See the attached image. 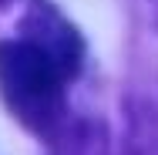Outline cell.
Returning a JSON list of instances; mask_svg holds the SVG:
<instances>
[{"instance_id":"cell-1","label":"cell","mask_w":158,"mask_h":155,"mask_svg":"<svg viewBox=\"0 0 158 155\" xmlns=\"http://www.w3.org/2000/svg\"><path fill=\"white\" fill-rule=\"evenodd\" d=\"M67 81L71 78L31 41H0V98L31 135L57 138Z\"/></svg>"},{"instance_id":"cell-2","label":"cell","mask_w":158,"mask_h":155,"mask_svg":"<svg viewBox=\"0 0 158 155\" xmlns=\"http://www.w3.org/2000/svg\"><path fill=\"white\" fill-rule=\"evenodd\" d=\"M20 37L40 47L51 61L61 67L67 78H74L84 61V41L77 27L64 17L57 7L51 3H34L31 10L20 17Z\"/></svg>"},{"instance_id":"cell-3","label":"cell","mask_w":158,"mask_h":155,"mask_svg":"<svg viewBox=\"0 0 158 155\" xmlns=\"http://www.w3.org/2000/svg\"><path fill=\"white\" fill-rule=\"evenodd\" d=\"M51 155H108V128L101 122H74L57 131Z\"/></svg>"},{"instance_id":"cell-4","label":"cell","mask_w":158,"mask_h":155,"mask_svg":"<svg viewBox=\"0 0 158 155\" xmlns=\"http://www.w3.org/2000/svg\"><path fill=\"white\" fill-rule=\"evenodd\" d=\"M121 155H138V152H135V149H125V152H121Z\"/></svg>"},{"instance_id":"cell-5","label":"cell","mask_w":158,"mask_h":155,"mask_svg":"<svg viewBox=\"0 0 158 155\" xmlns=\"http://www.w3.org/2000/svg\"><path fill=\"white\" fill-rule=\"evenodd\" d=\"M0 3H7V0H0Z\"/></svg>"}]
</instances>
